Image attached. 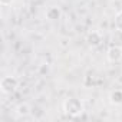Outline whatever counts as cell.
<instances>
[{"instance_id":"obj_9","label":"cell","mask_w":122,"mask_h":122,"mask_svg":"<svg viewBox=\"0 0 122 122\" xmlns=\"http://www.w3.org/2000/svg\"><path fill=\"white\" fill-rule=\"evenodd\" d=\"M0 3H2L3 6H9V5L13 3V0H0Z\"/></svg>"},{"instance_id":"obj_3","label":"cell","mask_w":122,"mask_h":122,"mask_svg":"<svg viewBox=\"0 0 122 122\" xmlns=\"http://www.w3.org/2000/svg\"><path fill=\"white\" fill-rule=\"evenodd\" d=\"M106 56H108V60L112 63H116V62H121L122 60V46H111L106 52Z\"/></svg>"},{"instance_id":"obj_5","label":"cell","mask_w":122,"mask_h":122,"mask_svg":"<svg viewBox=\"0 0 122 122\" xmlns=\"http://www.w3.org/2000/svg\"><path fill=\"white\" fill-rule=\"evenodd\" d=\"M109 101H111V103H113V105H122V91H121V89L112 91L111 95H109Z\"/></svg>"},{"instance_id":"obj_8","label":"cell","mask_w":122,"mask_h":122,"mask_svg":"<svg viewBox=\"0 0 122 122\" xmlns=\"http://www.w3.org/2000/svg\"><path fill=\"white\" fill-rule=\"evenodd\" d=\"M115 27H116V30L122 32V12L116 13V16H115Z\"/></svg>"},{"instance_id":"obj_7","label":"cell","mask_w":122,"mask_h":122,"mask_svg":"<svg viewBox=\"0 0 122 122\" xmlns=\"http://www.w3.org/2000/svg\"><path fill=\"white\" fill-rule=\"evenodd\" d=\"M16 112H17V115H20V116H27V115L30 113V106H29L27 103H20V105L16 108Z\"/></svg>"},{"instance_id":"obj_6","label":"cell","mask_w":122,"mask_h":122,"mask_svg":"<svg viewBox=\"0 0 122 122\" xmlns=\"http://www.w3.org/2000/svg\"><path fill=\"white\" fill-rule=\"evenodd\" d=\"M46 17L49 20H57L60 17V10L57 7H49L46 10Z\"/></svg>"},{"instance_id":"obj_4","label":"cell","mask_w":122,"mask_h":122,"mask_svg":"<svg viewBox=\"0 0 122 122\" xmlns=\"http://www.w3.org/2000/svg\"><path fill=\"white\" fill-rule=\"evenodd\" d=\"M86 42L91 47H98L101 43H102V35L98 32V30H92L88 33L86 36Z\"/></svg>"},{"instance_id":"obj_2","label":"cell","mask_w":122,"mask_h":122,"mask_svg":"<svg viewBox=\"0 0 122 122\" xmlns=\"http://www.w3.org/2000/svg\"><path fill=\"white\" fill-rule=\"evenodd\" d=\"M0 88H2V91L7 95L16 92V89L19 88V81L15 78V76H5L2 79V82H0Z\"/></svg>"},{"instance_id":"obj_1","label":"cell","mask_w":122,"mask_h":122,"mask_svg":"<svg viewBox=\"0 0 122 122\" xmlns=\"http://www.w3.org/2000/svg\"><path fill=\"white\" fill-rule=\"evenodd\" d=\"M63 111H65L66 115H69L72 118H76V116L83 113L85 106H83V102L81 99H78V98H68L63 102Z\"/></svg>"}]
</instances>
